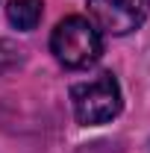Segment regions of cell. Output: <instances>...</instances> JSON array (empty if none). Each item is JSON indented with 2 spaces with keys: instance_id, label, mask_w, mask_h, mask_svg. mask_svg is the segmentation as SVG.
Returning a JSON list of instances; mask_svg holds the SVG:
<instances>
[{
  "instance_id": "1",
  "label": "cell",
  "mask_w": 150,
  "mask_h": 153,
  "mask_svg": "<svg viewBox=\"0 0 150 153\" xmlns=\"http://www.w3.org/2000/svg\"><path fill=\"white\" fill-rule=\"evenodd\" d=\"M50 53L56 56L59 65H65L71 71H79V68H88V65H94L100 59L103 36L94 27L91 18L68 15L50 33Z\"/></svg>"
},
{
  "instance_id": "2",
  "label": "cell",
  "mask_w": 150,
  "mask_h": 153,
  "mask_svg": "<svg viewBox=\"0 0 150 153\" xmlns=\"http://www.w3.org/2000/svg\"><path fill=\"white\" fill-rule=\"evenodd\" d=\"M71 106H74V115L79 124H85V127L106 124L124 106L121 85L112 74H100L88 82H76L71 88Z\"/></svg>"
},
{
  "instance_id": "3",
  "label": "cell",
  "mask_w": 150,
  "mask_h": 153,
  "mask_svg": "<svg viewBox=\"0 0 150 153\" xmlns=\"http://www.w3.org/2000/svg\"><path fill=\"white\" fill-rule=\"evenodd\" d=\"M94 27L109 36H127L138 30L150 15V0H88Z\"/></svg>"
},
{
  "instance_id": "4",
  "label": "cell",
  "mask_w": 150,
  "mask_h": 153,
  "mask_svg": "<svg viewBox=\"0 0 150 153\" xmlns=\"http://www.w3.org/2000/svg\"><path fill=\"white\" fill-rule=\"evenodd\" d=\"M41 15H44V0H9V6H6L9 24L15 30H24V33L36 30Z\"/></svg>"
},
{
  "instance_id": "5",
  "label": "cell",
  "mask_w": 150,
  "mask_h": 153,
  "mask_svg": "<svg viewBox=\"0 0 150 153\" xmlns=\"http://www.w3.org/2000/svg\"><path fill=\"white\" fill-rule=\"evenodd\" d=\"M18 59H21V50L9 41V38H0V74H6Z\"/></svg>"
}]
</instances>
